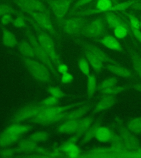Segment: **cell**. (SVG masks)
<instances>
[{"label": "cell", "instance_id": "cell-21", "mask_svg": "<svg viewBox=\"0 0 141 158\" xmlns=\"http://www.w3.org/2000/svg\"><path fill=\"white\" fill-rule=\"evenodd\" d=\"M79 120H66L57 128L59 133H75L77 130Z\"/></svg>", "mask_w": 141, "mask_h": 158}, {"label": "cell", "instance_id": "cell-31", "mask_svg": "<svg viewBox=\"0 0 141 158\" xmlns=\"http://www.w3.org/2000/svg\"><path fill=\"white\" fill-rule=\"evenodd\" d=\"M100 126H101L100 123H97L94 125L93 126L90 127L84 133L82 142L84 143H87L91 141L93 138H94L95 137L97 129Z\"/></svg>", "mask_w": 141, "mask_h": 158}, {"label": "cell", "instance_id": "cell-17", "mask_svg": "<svg viewBox=\"0 0 141 158\" xmlns=\"http://www.w3.org/2000/svg\"><path fill=\"white\" fill-rule=\"evenodd\" d=\"M100 42L104 45L105 47L108 48L109 49L117 51L118 52H121L122 50L121 44L119 41L115 37L112 36H104L100 40Z\"/></svg>", "mask_w": 141, "mask_h": 158}, {"label": "cell", "instance_id": "cell-19", "mask_svg": "<svg viewBox=\"0 0 141 158\" xmlns=\"http://www.w3.org/2000/svg\"><path fill=\"white\" fill-rule=\"evenodd\" d=\"M117 101V99L112 96H106L97 103L95 110L101 111L107 110L113 106Z\"/></svg>", "mask_w": 141, "mask_h": 158}, {"label": "cell", "instance_id": "cell-44", "mask_svg": "<svg viewBox=\"0 0 141 158\" xmlns=\"http://www.w3.org/2000/svg\"><path fill=\"white\" fill-rule=\"evenodd\" d=\"M48 91L50 95L52 96L56 97L59 98L64 96V92L56 87H50Z\"/></svg>", "mask_w": 141, "mask_h": 158}, {"label": "cell", "instance_id": "cell-23", "mask_svg": "<svg viewBox=\"0 0 141 158\" xmlns=\"http://www.w3.org/2000/svg\"><path fill=\"white\" fill-rule=\"evenodd\" d=\"M85 50V55L87 60L91 65L92 68L94 69L95 72H100L102 70L103 67V62H102L100 59H98L94 54L88 50Z\"/></svg>", "mask_w": 141, "mask_h": 158}, {"label": "cell", "instance_id": "cell-52", "mask_svg": "<svg viewBox=\"0 0 141 158\" xmlns=\"http://www.w3.org/2000/svg\"><path fill=\"white\" fill-rule=\"evenodd\" d=\"M112 1L114 2L115 3H116V2H117V0H112Z\"/></svg>", "mask_w": 141, "mask_h": 158}, {"label": "cell", "instance_id": "cell-41", "mask_svg": "<svg viewBox=\"0 0 141 158\" xmlns=\"http://www.w3.org/2000/svg\"><path fill=\"white\" fill-rule=\"evenodd\" d=\"M15 10L12 7L8 4H1L0 5V17L4 15L11 14L15 12Z\"/></svg>", "mask_w": 141, "mask_h": 158}, {"label": "cell", "instance_id": "cell-2", "mask_svg": "<svg viewBox=\"0 0 141 158\" xmlns=\"http://www.w3.org/2000/svg\"><path fill=\"white\" fill-rule=\"evenodd\" d=\"M23 61L34 78L42 82L49 81L51 78L50 69L44 64L28 58H24Z\"/></svg>", "mask_w": 141, "mask_h": 158}, {"label": "cell", "instance_id": "cell-32", "mask_svg": "<svg viewBox=\"0 0 141 158\" xmlns=\"http://www.w3.org/2000/svg\"><path fill=\"white\" fill-rule=\"evenodd\" d=\"M87 81V94L89 96H92L94 94L97 89L96 78L93 75H89Z\"/></svg>", "mask_w": 141, "mask_h": 158}, {"label": "cell", "instance_id": "cell-50", "mask_svg": "<svg viewBox=\"0 0 141 158\" xmlns=\"http://www.w3.org/2000/svg\"><path fill=\"white\" fill-rule=\"evenodd\" d=\"M132 33L139 41L141 42V31L139 29L131 27Z\"/></svg>", "mask_w": 141, "mask_h": 158}, {"label": "cell", "instance_id": "cell-26", "mask_svg": "<svg viewBox=\"0 0 141 158\" xmlns=\"http://www.w3.org/2000/svg\"><path fill=\"white\" fill-rule=\"evenodd\" d=\"M93 122V118L91 116L86 117L80 120L78 123L77 130L76 131V135L78 137L83 135L87 130L90 127Z\"/></svg>", "mask_w": 141, "mask_h": 158}, {"label": "cell", "instance_id": "cell-47", "mask_svg": "<svg viewBox=\"0 0 141 158\" xmlns=\"http://www.w3.org/2000/svg\"><path fill=\"white\" fill-rule=\"evenodd\" d=\"M73 77H72V75L69 73L66 72L65 73L62 74V77H61V81L62 83L64 84H69L73 81Z\"/></svg>", "mask_w": 141, "mask_h": 158}, {"label": "cell", "instance_id": "cell-9", "mask_svg": "<svg viewBox=\"0 0 141 158\" xmlns=\"http://www.w3.org/2000/svg\"><path fill=\"white\" fill-rule=\"evenodd\" d=\"M105 33L104 21L102 18H98L89 24L86 25L81 34L87 37L98 38L103 36Z\"/></svg>", "mask_w": 141, "mask_h": 158}, {"label": "cell", "instance_id": "cell-22", "mask_svg": "<svg viewBox=\"0 0 141 158\" xmlns=\"http://www.w3.org/2000/svg\"><path fill=\"white\" fill-rule=\"evenodd\" d=\"M139 1H141V0H127L122 2L117 3L113 5L109 11L124 12L130 8H134L135 5Z\"/></svg>", "mask_w": 141, "mask_h": 158}, {"label": "cell", "instance_id": "cell-28", "mask_svg": "<svg viewBox=\"0 0 141 158\" xmlns=\"http://www.w3.org/2000/svg\"><path fill=\"white\" fill-rule=\"evenodd\" d=\"M19 50L20 53L26 58H32L36 57L34 50L30 44L29 42L28 43L25 41H22L19 46Z\"/></svg>", "mask_w": 141, "mask_h": 158}, {"label": "cell", "instance_id": "cell-35", "mask_svg": "<svg viewBox=\"0 0 141 158\" xmlns=\"http://www.w3.org/2000/svg\"><path fill=\"white\" fill-rule=\"evenodd\" d=\"M49 136L47 133L44 131H39L33 133L30 137L29 139L34 142H41L46 141Z\"/></svg>", "mask_w": 141, "mask_h": 158}, {"label": "cell", "instance_id": "cell-27", "mask_svg": "<svg viewBox=\"0 0 141 158\" xmlns=\"http://www.w3.org/2000/svg\"><path fill=\"white\" fill-rule=\"evenodd\" d=\"M37 143L30 139L20 141L18 145V150L21 152H34L37 147Z\"/></svg>", "mask_w": 141, "mask_h": 158}, {"label": "cell", "instance_id": "cell-12", "mask_svg": "<svg viewBox=\"0 0 141 158\" xmlns=\"http://www.w3.org/2000/svg\"><path fill=\"white\" fill-rule=\"evenodd\" d=\"M118 134L124 147L129 151H134L139 148L137 138L130 132L129 129L121 127Z\"/></svg>", "mask_w": 141, "mask_h": 158}, {"label": "cell", "instance_id": "cell-6", "mask_svg": "<svg viewBox=\"0 0 141 158\" xmlns=\"http://www.w3.org/2000/svg\"><path fill=\"white\" fill-rule=\"evenodd\" d=\"M73 0H47V3L57 22H61L69 11Z\"/></svg>", "mask_w": 141, "mask_h": 158}, {"label": "cell", "instance_id": "cell-11", "mask_svg": "<svg viewBox=\"0 0 141 158\" xmlns=\"http://www.w3.org/2000/svg\"><path fill=\"white\" fill-rule=\"evenodd\" d=\"M44 106L37 104H31L23 107L15 114L13 118L15 123H19L29 118H33L39 113Z\"/></svg>", "mask_w": 141, "mask_h": 158}, {"label": "cell", "instance_id": "cell-34", "mask_svg": "<svg viewBox=\"0 0 141 158\" xmlns=\"http://www.w3.org/2000/svg\"><path fill=\"white\" fill-rule=\"evenodd\" d=\"M124 89L123 87L117 86V85H116L113 86L103 89L101 90V92H102V94L106 95V96H113L120 94L121 92L124 90Z\"/></svg>", "mask_w": 141, "mask_h": 158}, {"label": "cell", "instance_id": "cell-48", "mask_svg": "<svg viewBox=\"0 0 141 158\" xmlns=\"http://www.w3.org/2000/svg\"><path fill=\"white\" fill-rule=\"evenodd\" d=\"M127 157L141 158V148L139 147L136 150L130 151Z\"/></svg>", "mask_w": 141, "mask_h": 158}, {"label": "cell", "instance_id": "cell-49", "mask_svg": "<svg viewBox=\"0 0 141 158\" xmlns=\"http://www.w3.org/2000/svg\"><path fill=\"white\" fill-rule=\"evenodd\" d=\"M57 69L58 72H59V73L62 74L68 72V68L67 67L66 64L60 63L59 64L57 65Z\"/></svg>", "mask_w": 141, "mask_h": 158}, {"label": "cell", "instance_id": "cell-30", "mask_svg": "<svg viewBox=\"0 0 141 158\" xmlns=\"http://www.w3.org/2000/svg\"><path fill=\"white\" fill-rule=\"evenodd\" d=\"M88 110V107L87 106H83L77 109V110L72 111L70 113L67 114L66 118V120H78L81 118Z\"/></svg>", "mask_w": 141, "mask_h": 158}, {"label": "cell", "instance_id": "cell-3", "mask_svg": "<svg viewBox=\"0 0 141 158\" xmlns=\"http://www.w3.org/2000/svg\"><path fill=\"white\" fill-rule=\"evenodd\" d=\"M87 20L82 17L69 18L59 23V26L64 32L69 35L81 34L86 25Z\"/></svg>", "mask_w": 141, "mask_h": 158}, {"label": "cell", "instance_id": "cell-40", "mask_svg": "<svg viewBox=\"0 0 141 158\" xmlns=\"http://www.w3.org/2000/svg\"><path fill=\"white\" fill-rule=\"evenodd\" d=\"M117 79L114 77H110L105 79L101 82L99 85V89L100 91L103 89H107L110 87L113 86L117 85Z\"/></svg>", "mask_w": 141, "mask_h": 158}, {"label": "cell", "instance_id": "cell-14", "mask_svg": "<svg viewBox=\"0 0 141 158\" xmlns=\"http://www.w3.org/2000/svg\"><path fill=\"white\" fill-rule=\"evenodd\" d=\"M80 158H116V155L112 147L93 148L88 153L81 155Z\"/></svg>", "mask_w": 141, "mask_h": 158}, {"label": "cell", "instance_id": "cell-13", "mask_svg": "<svg viewBox=\"0 0 141 158\" xmlns=\"http://www.w3.org/2000/svg\"><path fill=\"white\" fill-rule=\"evenodd\" d=\"M104 13L105 22L107 23L108 26L112 29H115V28L119 27H124L131 29L130 24L127 23L125 20L115 13V12L109 11Z\"/></svg>", "mask_w": 141, "mask_h": 158}, {"label": "cell", "instance_id": "cell-51", "mask_svg": "<svg viewBox=\"0 0 141 158\" xmlns=\"http://www.w3.org/2000/svg\"><path fill=\"white\" fill-rule=\"evenodd\" d=\"M134 88L136 89L137 91L141 93V84H135L134 85Z\"/></svg>", "mask_w": 141, "mask_h": 158}, {"label": "cell", "instance_id": "cell-36", "mask_svg": "<svg viewBox=\"0 0 141 158\" xmlns=\"http://www.w3.org/2000/svg\"><path fill=\"white\" fill-rule=\"evenodd\" d=\"M130 32H131V30L127 29L124 27H119L114 29L115 36L118 39H122L127 36Z\"/></svg>", "mask_w": 141, "mask_h": 158}, {"label": "cell", "instance_id": "cell-15", "mask_svg": "<svg viewBox=\"0 0 141 158\" xmlns=\"http://www.w3.org/2000/svg\"><path fill=\"white\" fill-rule=\"evenodd\" d=\"M84 49L88 50L91 52L92 54H94L95 56L100 59L102 62H107L108 63H117L114 59H112L111 57H109L106 53H105L101 49L95 46L94 45L90 44H84Z\"/></svg>", "mask_w": 141, "mask_h": 158}, {"label": "cell", "instance_id": "cell-43", "mask_svg": "<svg viewBox=\"0 0 141 158\" xmlns=\"http://www.w3.org/2000/svg\"><path fill=\"white\" fill-rule=\"evenodd\" d=\"M94 0H78L76 2L74 3L72 10H71V14L76 12V10L78 9L79 8L83 7L84 6L88 4L89 3L93 1Z\"/></svg>", "mask_w": 141, "mask_h": 158}, {"label": "cell", "instance_id": "cell-25", "mask_svg": "<svg viewBox=\"0 0 141 158\" xmlns=\"http://www.w3.org/2000/svg\"><path fill=\"white\" fill-rule=\"evenodd\" d=\"M112 130L107 127L100 126L98 128L95 138L101 142H107L110 140Z\"/></svg>", "mask_w": 141, "mask_h": 158}, {"label": "cell", "instance_id": "cell-38", "mask_svg": "<svg viewBox=\"0 0 141 158\" xmlns=\"http://www.w3.org/2000/svg\"><path fill=\"white\" fill-rule=\"evenodd\" d=\"M124 14L129 19V24L130 25V27L137 29L140 28V21L136 16H134L131 13L126 12L125 11H124Z\"/></svg>", "mask_w": 141, "mask_h": 158}, {"label": "cell", "instance_id": "cell-1", "mask_svg": "<svg viewBox=\"0 0 141 158\" xmlns=\"http://www.w3.org/2000/svg\"><path fill=\"white\" fill-rule=\"evenodd\" d=\"M71 108L70 106H44L34 118H32V121L35 123L47 125L55 123L66 118L67 110Z\"/></svg>", "mask_w": 141, "mask_h": 158}, {"label": "cell", "instance_id": "cell-10", "mask_svg": "<svg viewBox=\"0 0 141 158\" xmlns=\"http://www.w3.org/2000/svg\"><path fill=\"white\" fill-rule=\"evenodd\" d=\"M77 135L69 138L67 141L59 146H55L58 150L64 154L66 156L69 158H78L82 154L79 147L76 143L78 139Z\"/></svg>", "mask_w": 141, "mask_h": 158}, {"label": "cell", "instance_id": "cell-18", "mask_svg": "<svg viewBox=\"0 0 141 158\" xmlns=\"http://www.w3.org/2000/svg\"><path fill=\"white\" fill-rule=\"evenodd\" d=\"M30 130V126L29 125L20 124L19 123H15L8 127L5 131L13 135L20 137L23 134L27 133Z\"/></svg>", "mask_w": 141, "mask_h": 158}, {"label": "cell", "instance_id": "cell-37", "mask_svg": "<svg viewBox=\"0 0 141 158\" xmlns=\"http://www.w3.org/2000/svg\"><path fill=\"white\" fill-rule=\"evenodd\" d=\"M78 65L81 71L86 75L89 76L90 75V69H89V65L88 63V61L87 59L82 57L80 58L78 61Z\"/></svg>", "mask_w": 141, "mask_h": 158}, {"label": "cell", "instance_id": "cell-42", "mask_svg": "<svg viewBox=\"0 0 141 158\" xmlns=\"http://www.w3.org/2000/svg\"><path fill=\"white\" fill-rule=\"evenodd\" d=\"M59 98L56 97L51 96L47 97L42 102V104L44 106H56L59 102Z\"/></svg>", "mask_w": 141, "mask_h": 158}, {"label": "cell", "instance_id": "cell-7", "mask_svg": "<svg viewBox=\"0 0 141 158\" xmlns=\"http://www.w3.org/2000/svg\"><path fill=\"white\" fill-rule=\"evenodd\" d=\"M24 12L29 15L42 29L47 31V32L54 35L55 37H58V34L51 22L50 18L47 15L42 13L32 10H25Z\"/></svg>", "mask_w": 141, "mask_h": 158}, {"label": "cell", "instance_id": "cell-39", "mask_svg": "<svg viewBox=\"0 0 141 158\" xmlns=\"http://www.w3.org/2000/svg\"><path fill=\"white\" fill-rule=\"evenodd\" d=\"M12 23L15 27L18 28H24L27 27L25 17L24 15L22 14H19L17 17L13 20Z\"/></svg>", "mask_w": 141, "mask_h": 158}, {"label": "cell", "instance_id": "cell-33", "mask_svg": "<svg viewBox=\"0 0 141 158\" xmlns=\"http://www.w3.org/2000/svg\"><path fill=\"white\" fill-rule=\"evenodd\" d=\"M131 58L134 70L141 77V56L136 53H131Z\"/></svg>", "mask_w": 141, "mask_h": 158}, {"label": "cell", "instance_id": "cell-5", "mask_svg": "<svg viewBox=\"0 0 141 158\" xmlns=\"http://www.w3.org/2000/svg\"><path fill=\"white\" fill-rule=\"evenodd\" d=\"M37 38L40 44L49 56L52 63L56 65L59 64L61 63L59 56L56 51L54 42L49 35L41 30L38 32Z\"/></svg>", "mask_w": 141, "mask_h": 158}, {"label": "cell", "instance_id": "cell-46", "mask_svg": "<svg viewBox=\"0 0 141 158\" xmlns=\"http://www.w3.org/2000/svg\"><path fill=\"white\" fill-rule=\"evenodd\" d=\"M13 20L12 15L11 14L4 15L2 17H1V23L3 25H7L10 24V23H12Z\"/></svg>", "mask_w": 141, "mask_h": 158}, {"label": "cell", "instance_id": "cell-45", "mask_svg": "<svg viewBox=\"0 0 141 158\" xmlns=\"http://www.w3.org/2000/svg\"><path fill=\"white\" fill-rule=\"evenodd\" d=\"M15 154V151L13 149H5L0 151V156L2 158H12Z\"/></svg>", "mask_w": 141, "mask_h": 158}, {"label": "cell", "instance_id": "cell-24", "mask_svg": "<svg viewBox=\"0 0 141 158\" xmlns=\"http://www.w3.org/2000/svg\"><path fill=\"white\" fill-rule=\"evenodd\" d=\"M20 136L13 135L4 131L0 135V147H6L18 141Z\"/></svg>", "mask_w": 141, "mask_h": 158}, {"label": "cell", "instance_id": "cell-4", "mask_svg": "<svg viewBox=\"0 0 141 158\" xmlns=\"http://www.w3.org/2000/svg\"><path fill=\"white\" fill-rule=\"evenodd\" d=\"M25 33L27 36L30 45L34 50L36 57L39 59L40 61L44 64L51 70H54V63L50 58L49 56L45 52L37 41V38L35 36L32 32L28 29L26 30Z\"/></svg>", "mask_w": 141, "mask_h": 158}, {"label": "cell", "instance_id": "cell-20", "mask_svg": "<svg viewBox=\"0 0 141 158\" xmlns=\"http://www.w3.org/2000/svg\"><path fill=\"white\" fill-rule=\"evenodd\" d=\"M3 44L6 47H14L18 44L17 40L15 35L7 29L2 30Z\"/></svg>", "mask_w": 141, "mask_h": 158}, {"label": "cell", "instance_id": "cell-29", "mask_svg": "<svg viewBox=\"0 0 141 158\" xmlns=\"http://www.w3.org/2000/svg\"><path fill=\"white\" fill-rule=\"evenodd\" d=\"M127 128L133 133H141V116L131 118L127 123Z\"/></svg>", "mask_w": 141, "mask_h": 158}, {"label": "cell", "instance_id": "cell-8", "mask_svg": "<svg viewBox=\"0 0 141 158\" xmlns=\"http://www.w3.org/2000/svg\"><path fill=\"white\" fill-rule=\"evenodd\" d=\"M14 2L23 12L32 10L42 13L51 18L49 10L40 0H14Z\"/></svg>", "mask_w": 141, "mask_h": 158}, {"label": "cell", "instance_id": "cell-16", "mask_svg": "<svg viewBox=\"0 0 141 158\" xmlns=\"http://www.w3.org/2000/svg\"><path fill=\"white\" fill-rule=\"evenodd\" d=\"M107 68L112 73L119 77L130 78L132 76L131 72L129 69L120 65L117 63H108L107 65Z\"/></svg>", "mask_w": 141, "mask_h": 158}, {"label": "cell", "instance_id": "cell-53", "mask_svg": "<svg viewBox=\"0 0 141 158\" xmlns=\"http://www.w3.org/2000/svg\"><path fill=\"white\" fill-rule=\"evenodd\" d=\"M140 28L141 29V20L140 21Z\"/></svg>", "mask_w": 141, "mask_h": 158}]
</instances>
